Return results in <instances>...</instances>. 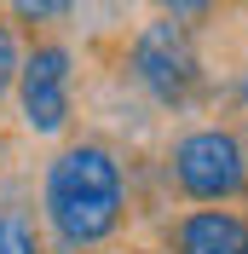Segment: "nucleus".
Masks as SVG:
<instances>
[{"label": "nucleus", "mask_w": 248, "mask_h": 254, "mask_svg": "<svg viewBox=\"0 0 248 254\" xmlns=\"http://www.w3.org/2000/svg\"><path fill=\"white\" fill-rule=\"evenodd\" d=\"M127 179L104 144H69L47 168V225L63 249H98L122 231Z\"/></svg>", "instance_id": "nucleus-1"}, {"label": "nucleus", "mask_w": 248, "mask_h": 254, "mask_svg": "<svg viewBox=\"0 0 248 254\" xmlns=\"http://www.w3.org/2000/svg\"><path fill=\"white\" fill-rule=\"evenodd\" d=\"M168 174L190 202L225 208L237 196H248V144L237 139L231 127H196L185 139H173Z\"/></svg>", "instance_id": "nucleus-2"}, {"label": "nucleus", "mask_w": 248, "mask_h": 254, "mask_svg": "<svg viewBox=\"0 0 248 254\" xmlns=\"http://www.w3.org/2000/svg\"><path fill=\"white\" fill-rule=\"evenodd\" d=\"M133 75H139V87L150 98H162V104L196 98L202 58H196V47H190V29H179V23H168V17L144 23V29L133 35Z\"/></svg>", "instance_id": "nucleus-3"}, {"label": "nucleus", "mask_w": 248, "mask_h": 254, "mask_svg": "<svg viewBox=\"0 0 248 254\" xmlns=\"http://www.w3.org/2000/svg\"><path fill=\"white\" fill-rule=\"evenodd\" d=\"M69 47L47 41V47H35L29 58H17V104H23V127L52 139L69 127V93H75V69H69Z\"/></svg>", "instance_id": "nucleus-4"}, {"label": "nucleus", "mask_w": 248, "mask_h": 254, "mask_svg": "<svg viewBox=\"0 0 248 254\" xmlns=\"http://www.w3.org/2000/svg\"><path fill=\"white\" fill-rule=\"evenodd\" d=\"M173 254H248V220L237 208H190L168 231Z\"/></svg>", "instance_id": "nucleus-5"}, {"label": "nucleus", "mask_w": 248, "mask_h": 254, "mask_svg": "<svg viewBox=\"0 0 248 254\" xmlns=\"http://www.w3.org/2000/svg\"><path fill=\"white\" fill-rule=\"evenodd\" d=\"M69 12H75V0H12L17 23H63Z\"/></svg>", "instance_id": "nucleus-6"}, {"label": "nucleus", "mask_w": 248, "mask_h": 254, "mask_svg": "<svg viewBox=\"0 0 248 254\" xmlns=\"http://www.w3.org/2000/svg\"><path fill=\"white\" fill-rule=\"evenodd\" d=\"M0 254H41V243H35L29 220H17V214H0Z\"/></svg>", "instance_id": "nucleus-7"}, {"label": "nucleus", "mask_w": 248, "mask_h": 254, "mask_svg": "<svg viewBox=\"0 0 248 254\" xmlns=\"http://www.w3.org/2000/svg\"><path fill=\"white\" fill-rule=\"evenodd\" d=\"M156 6H162V12H168V23H179V29H185V23H196V17L208 12V0H156Z\"/></svg>", "instance_id": "nucleus-8"}, {"label": "nucleus", "mask_w": 248, "mask_h": 254, "mask_svg": "<svg viewBox=\"0 0 248 254\" xmlns=\"http://www.w3.org/2000/svg\"><path fill=\"white\" fill-rule=\"evenodd\" d=\"M17 81V41H12V29L0 23V93Z\"/></svg>", "instance_id": "nucleus-9"}]
</instances>
